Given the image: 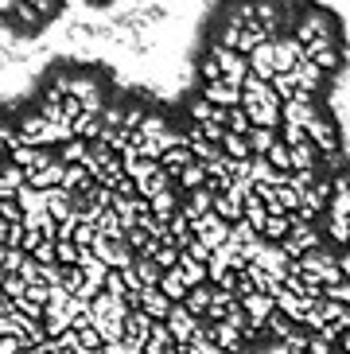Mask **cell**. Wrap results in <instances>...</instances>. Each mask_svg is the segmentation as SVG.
I'll use <instances>...</instances> for the list:
<instances>
[{
	"mask_svg": "<svg viewBox=\"0 0 350 354\" xmlns=\"http://www.w3.org/2000/svg\"><path fill=\"white\" fill-rule=\"evenodd\" d=\"M241 312L249 315V327H253V331H265V323L273 319V312H277V300H273V296H268V292H249V296H241Z\"/></svg>",
	"mask_w": 350,
	"mask_h": 354,
	"instance_id": "obj_4",
	"label": "cell"
},
{
	"mask_svg": "<svg viewBox=\"0 0 350 354\" xmlns=\"http://www.w3.org/2000/svg\"><path fill=\"white\" fill-rule=\"evenodd\" d=\"M179 272H183L187 288H199V284H206V265H203V261H195L191 253H179Z\"/></svg>",
	"mask_w": 350,
	"mask_h": 354,
	"instance_id": "obj_10",
	"label": "cell"
},
{
	"mask_svg": "<svg viewBox=\"0 0 350 354\" xmlns=\"http://www.w3.org/2000/svg\"><path fill=\"white\" fill-rule=\"evenodd\" d=\"M323 300L350 308V281H335V284H327V292H323Z\"/></svg>",
	"mask_w": 350,
	"mask_h": 354,
	"instance_id": "obj_16",
	"label": "cell"
},
{
	"mask_svg": "<svg viewBox=\"0 0 350 354\" xmlns=\"http://www.w3.org/2000/svg\"><path fill=\"white\" fill-rule=\"evenodd\" d=\"M237 304V296L230 288H218V284H210V308H206V319H214V323H222L226 319V312Z\"/></svg>",
	"mask_w": 350,
	"mask_h": 354,
	"instance_id": "obj_8",
	"label": "cell"
},
{
	"mask_svg": "<svg viewBox=\"0 0 350 354\" xmlns=\"http://www.w3.org/2000/svg\"><path fill=\"white\" fill-rule=\"evenodd\" d=\"M191 234H195V238L203 241L206 250L214 253L218 245H226V238H230V222H226V218H218L214 210H206V214L191 218Z\"/></svg>",
	"mask_w": 350,
	"mask_h": 354,
	"instance_id": "obj_3",
	"label": "cell"
},
{
	"mask_svg": "<svg viewBox=\"0 0 350 354\" xmlns=\"http://www.w3.org/2000/svg\"><path fill=\"white\" fill-rule=\"evenodd\" d=\"M339 346H342V351L350 354V331H342V335H339Z\"/></svg>",
	"mask_w": 350,
	"mask_h": 354,
	"instance_id": "obj_20",
	"label": "cell"
},
{
	"mask_svg": "<svg viewBox=\"0 0 350 354\" xmlns=\"http://www.w3.org/2000/svg\"><path fill=\"white\" fill-rule=\"evenodd\" d=\"M304 351H308V354H335V343H331L327 335L308 331V339H304Z\"/></svg>",
	"mask_w": 350,
	"mask_h": 354,
	"instance_id": "obj_15",
	"label": "cell"
},
{
	"mask_svg": "<svg viewBox=\"0 0 350 354\" xmlns=\"http://www.w3.org/2000/svg\"><path fill=\"white\" fill-rule=\"evenodd\" d=\"M320 245H323V230L315 226V222H296L292 234L280 241V250H284V257H288V261L304 257L308 250H320Z\"/></svg>",
	"mask_w": 350,
	"mask_h": 354,
	"instance_id": "obj_2",
	"label": "cell"
},
{
	"mask_svg": "<svg viewBox=\"0 0 350 354\" xmlns=\"http://www.w3.org/2000/svg\"><path fill=\"white\" fill-rule=\"evenodd\" d=\"M156 288L164 292L167 300L172 304H183L187 300V281H183V272H179V265H175V269H164V277H160V284H156Z\"/></svg>",
	"mask_w": 350,
	"mask_h": 354,
	"instance_id": "obj_7",
	"label": "cell"
},
{
	"mask_svg": "<svg viewBox=\"0 0 350 354\" xmlns=\"http://www.w3.org/2000/svg\"><path fill=\"white\" fill-rule=\"evenodd\" d=\"M129 304L125 300H113V296H98L90 304V327L102 335V343H121L125 339V319H129Z\"/></svg>",
	"mask_w": 350,
	"mask_h": 354,
	"instance_id": "obj_1",
	"label": "cell"
},
{
	"mask_svg": "<svg viewBox=\"0 0 350 354\" xmlns=\"http://www.w3.org/2000/svg\"><path fill=\"white\" fill-rule=\"evenodd\" d=\"M183 308H187V312H191V315H195V319H203V315H206V308H210V281H206V284H199V288H191V292H187Z\"/></svg>",
	"mask_w": 350,
	"mask_h": 354,
	"instance_id": "obj_11",
	"label": "cell"
},
{
	"mask_svg": "<svg viewBox=\"0 0 350 354\" xmlns=\"http://www.w3.org/2000/svg\"><path fill=\"white\" fill-rule=\"evenodd\" d=\"M164 323H167V331H172V339H175V351H179L183 343L195 339V331H199V323H203V319H195L183 304H172V312H167Z\"/></svg>",
	"mask_w": 350,
	"mask_h": 354,
	"instance_id": "obj_5",
	"label": "cell"
},
{
	"mask_svg": "<svg viewBox=\"0 0 350 354\" xmlns=\"http://www.w3.org/2000/svg\"><path fill=\"white\" fill-rule=\"evenodd\" d=\"M179 354H230V351H222V346H214V343H210V339H206L203 331H195V339L179 346Z\"/></svg>",
	"mask_w": 350,
	"mask_h": 354,
	"instance_id": "obj_13",
	"label": "cell"
},
{
	"mask_svg": "<svg viewBox=\"0 0 350 354\" xmlns=\"http://www.w3.org/2000/svg\"><path fill=\"white\" fill-rule=\"evenodd\" d=\"M4 281H8V272H4V269H0V292H4Z\"/></svg>",
	"mask_w": 350,
	"mask_h": 354,
	"instance_id": "obj_21",
	"label": "cell"
},
{
	"mask_svg": "<svg viewBox=\"0 0 350 354\" xmlns=\"http://www.w3.org/2000/svg\"><path fill=\"white\" fill-rule=\"evenodd\" d=\"M0 171H4V156H0Z\"/></svg>",
	"mask_w": 350,
	"mask_h": 354,
	"instance_id": "obj_22",
	"label": "cell"
},
{
	"mask_svg": "<svg viewBox=\"0 0 350 354\" xmlns=\"http://www.w3.org/2000/svg\"><path fill=\"white\" fill-rule=\"evenodd\" d=\"M347 226H350V218H347ZM347 250H350V245H347Z\"/></svg>",
	"mask_w": 350,
	"mask_h": 354,
	"instance_id": "obj_23",
	"label": "cell"
},
{
	"mask_svg": "<svg viewBox=\"0 0 350 354\" xmlns=\"http://www.w3.org/2000/svg\"><path fill=\"white\" fill-rule=\"evenodd\" d=\"M78 245H74L71 238H62V241H55V261H59V265H78Z\"/></svg>",
	"mask_w": 350,
	"mask_h": 354,
	"instance_id": "obj_14",
	"label": "cell"
},
{
	"mask_svg": "<svg viewBox=\"0 0 350 354\" xmlns=\"http://www.w3.org/2000/svg\"><path fill=\"white\" fill-rule=\"evenodd\" d=\"M24 292H28V281H20V277H8V281H4V296H8L12 304L20 300Z\"/></svg>",
	"mask_w": 350,
	"mask_h": 354,
	"instance_id": "obj_17",
	"label": "cell"
},
{
	"mask_svg": "<svg viewBox=\"0 0 350 354\" xmlns=\"http://www.w3.org/2000/svg\"><path fill=\"white\" fill-rule=\"evenodd\" d=\"M335 261H339L342 281H350V250H339V253H335Z\"/></svg>",
	"mask_w": 350,
	"mask_h": 354,
	"instance_id": "obj_18",
	"label": "cell"
},
{
	"mask_svg": "<svg viewBox=\"0 0 350 354\" xmlns=\"http://www.w3.org/2000/svg\"><path fill=\"white\" fill-rule=\"evenodd\" d=\"M265 331H268V335H277L280 343H288V339H296V335H300V323H292L288 315L273 312V319L265 323Z\"/></svg>",
	"mask_w": 350,
	"mask_h": 354,
	"instance_id": "obj_12",
	"label": "cell"
},
{
	"mask_svg": "<svg viewBox=\"0 0 350 354\" xmlns=\"http://www.w3.org/2000/svg\"><path fill=\"white\" fill-rule=\"evenodd\" d=\"M12 312H16V304H12L4 292H0V315H12Z\"/></svg>",
	"mask_w": 350,
	"mask_h": 354,
	"instance_id": "obj_19",
	"label": "cell"
},
{
	"mask_svg": "<svg viewBox=\"0 0 350 354\" xmlns=\"http://www.w3.org/2000/svg\"><path fill=\"white\" fill-rule=\"evenodd\" d=\"M136 308H140L145 315H152L156 323H164L167 312H172V300H167L160 288H140V300H136Z\"/></svg>",
	"mask_w": 350,
	"mask_h": 354,
	"instance_id": "obj_6",
	"label": "cell"
},
{
	"mask_svg": "<svg viewBox=\"0 0 350 354\" xmlns=\"http://www.w3.org/2000/svg\"><path fill=\"white\" fill-rule=\"evenodd\" d=\"M175 354H179V351H175Z\"/></svg>",
	"mask_w": 350,
	"mask_h": 354,
	"instance_id": "obj_24",
	"label": "cell"
},
{
	"mask_svg": "<svg viewBox=\"0 0 350 354\" xmlns=\"http://www.w3.org/2000/svg\"><path fill=\"white\" fill-rule=\"evenodd\" d=\"M133 272H136V281H140V288H156L160 277H164V269H160L152 257H136L133 261Z\"/></svg>",
	"mask_w": 350,
	"mask_h": 354,
	"instance_id": "obj_9",
	"label": "cell"
}]
</instances>
